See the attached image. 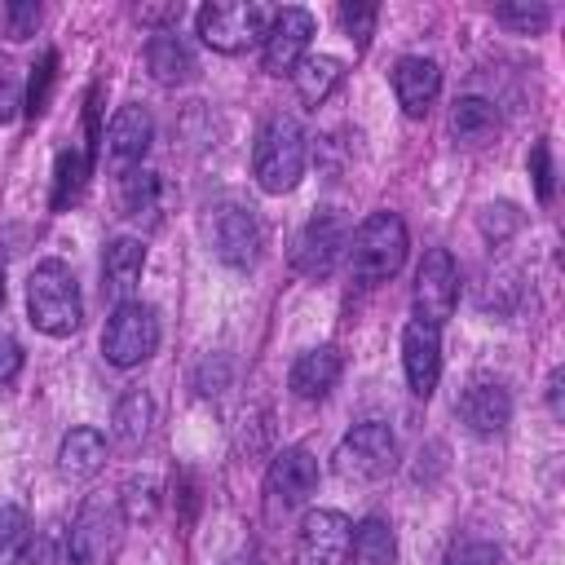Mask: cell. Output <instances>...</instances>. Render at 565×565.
I'll list each match as a JSON object with an SVG mask.
<instances>
[{
	"label": "cell",
	"mask_w": 565,
	"mask_h": 565,
	"mask_svg": "<svg viewBox=\"0 0 565 565\" xmlns=\"http://www.w3.org/2000/svg\"><path fill=\"white\" fill-rule=\"evenodd\" d=\"M349 269L358 282L375 287L388 282L402 260H406V225L397 212H371L353 234H349Z\"/></svg>",
	"instance_id": "obj_2"
},
{
	"label": "cell",
	"mask_w": 565,
	"mask_h": 565,
	"mask_svg": "<svg viewBox=\"0 0 565 565\" xmlns=\"http://www.w3.org/2000/svg\"><path fill=\"white\" fill-rule=\"evenodd\" d=\"M265 486H269V494H274L282 508L305 503V499L313 494V486H318V459H313L305 446H282V450L274 455L269 472H265Z\"/></svg>",
	"instance_id": "obj_14"
},
{
	"label": "cell",
	"mask_w": 565,
	"mask_h": 565,
	"mask_svg": "<svg viewBox=\"0 0 565 565\" xmlns=\"http://www.w3.org/2000/svg\"><path fill=\"white\" fill-rule=\"evenodd\" d=\"M393 463H397V437L380 419L353 424L335 446V472L344 481H380L393 472Z\"/></svg>",
	"instance_id": "obj_5"
},
{
	"label": "cell",
	"mask_w": 565,
	"mask_h": 565,
	"mask_svg": "<svg viewBox=\"0 0 565 565\" xmlns=\"http://www.w3.org/2000/svg\"><path fill=\"white\" fill-rule=\"evenodd\" d=\"M340 75H344V66L335 62V57H327V53H318V57H300V66L291 71V84H296V93H300V102H309V106H318V102H327V93L340 84Z\"/></svg>",
	"instance_id": "obj_26"
},
{
	"label": "cell",
	"mask_w": 565,
	"mask_h": 565,
	"mask_svg": "<svg viewBox=\"0 0 565 565\" xmlns=\"http://www.w3.org/2000/svg\"><path fill=\"white\" fill-rule=\"evenodd\" d=\"M119 530H124V516L115 503H84V512L75 516L71 525V539H66V556L71 565H106L119 547Z\"/></svg>",
	"instance_id": "obj_10"
},
{
	"label": "cell",
	"mask_w": 565,
	"mask_h": 565,
	"mask_svg": "<svg viewBox=\"0 0 565 565\" xmlns=\"http://www.w3.org/2000/svg\"><path fill=\"white\" fill-rule=\"evenodd\" d=\"M344 252H349V221L340 212H313L291 243V269L300 278L322 282V278H331V269L340 265Z\"/></svg>",
	"instance_id": "obj_6"
},
{
	"label": "cell",
	"mask_w": 565,
	"mask_h": 565,
	"mask_svg": "<svg viewBox=\"0 0 565 565\" xmlns=\"http://www.w3.org/2000/svg\"><path fill=\"white\" fill-rule=\"evenodd\" d=\"M119 203H124V212H128L132 221L154 225V221L163 216V207H168V181H163L159 172H150V168H132V172H124Z\"/></svg>",
	"instance_id": "obj_20"
},
{
	"label": "cell",
	"mask_w": 565,
	"mask_h": 565,
	"mask_svg": "<svg viewBox=\"0 0 565 565\" xmlns=\"http://www.w3.org/2000/svg\"><path fill=\"white\" fill-rule=\"evenodd\" d=\"M349 552L358 565H393L397 556V543H393V525L380 521V516H366L353 525V539H349Z\"/></svg>",
	"instance_id": "obj_27"
},
{
	"label": "cell",
	"mask_w": 565,
	"mask_h": 565,
	"mask_svg": "<svg viewBox=\"0 0 565 565\" xmlns=\"http://www.w3.org/2000/svg\"><path fill=\"white\" fill-rule=\"evenodd\" d=\"M31 543V516L18 503H0V565H18Z\"/></svg>",
	"instance_id": "obj_28"
},
{
	"label": "cell",
	"mask_w": 565,
	"mask_h": 565,
	"mask_svg": "<svg viewBox=\"0 0 565 565\" xmlns=\"http://www.w3.org/2000/svg\"><path fill=\"white\" fill-rule=\"evenodd\" d=\"M141 269H146V247L141 238H110L106 252H102V287L106 296H115L119 305L132 296V287L141 282Z\"/></svg>",
	"instance_id": "obj_19"
},
{
	"label": "cell",
	"mask_w": 565,
	"mask_h": 565,
	"mask_svg": "<svg viewBox=\"0 0 565 565\" xmlns=\"http://www.w3.org/2000/svg\"><path fill=\"white\" fill-rule=\"evenodd\" d=\"M305 159H309V146H305V132L291 115H274L260 137H256V150H252V177L265 194H287L296 190V181L305 177Z\"/></svg>",
	"instance_id": "obj_1"
},
{
	"label": "cell",
	"mask_w": 565,
	"mask_h": 565,
	"mask_svg": "<svg viewBox=\"0 0 565 565\" xmlns=\"http://www.w3.org/2000/svg\"><path fill=\"white\" fill-rule=\"evenodd\" d=\"M561 384H565V371H552V380H547V402H552V415H556V419L565 415V406H561Z\"/></svg>",
	"instance_id": "obj_39"
},
{
	"label": "cell",
	"mask_w": 565,
	"mask_h": 565,
	"mask_svg": "<svg viewBox=\"0 0 565 565\" xmlns=\"http://www.w3.org/2000/svg\"><path fill=\"white\" fill-rule=\"evenodd\" d=\"M455 300H459V265H455V256L446 247L424 252L419 274H415V318L428 322V327H441L455 313Z\"/></svg>",
	"instance_id": "obj_9"
},
{
	"label": "cell",
	"mask_w": 565,
	"mask_h": 565,
	"mask_svg": "<svg viewBox=\"0 0 565 565\" xmlns=\"http://www.w3.org/2000/svg\"><path fill=\"white\" fill-rule=\"evenodd\" d=\"M150 424H154V402H150V393L132 388V393H124V397L115 402V415H110V433H115V441H124V446H141L146 433H150Z\"/></svg>",
	"instance_id": "obj_25"
},
{
	"label": "cell",
	"mask_w": 565,
	"mask_h": 565,
	"mask_svg": "<svg viewBox=\"0 0 565 565\" xmlns=\"http://www.w3.org/2000/svg\"><path fill=\"white\" fill-rule=\"evenodd\" d=\"M340 375H344L340 353H335L331 344H318V349H305V353L291 362L287 384H291V393H296V397L318 402V397H327V393L340 384Z\"/></svg>",
	"instance_id": "obj_18"
},
{
	"label": "cell",
	"mask_w": 565,
	"mask_h": 565,
	"mask_svg": "<svg viewBox=\"0 0 565 565\" xmlns=\"http://www.w3.org/2000/svg\"><path fill=\"white\" fill-rule=\"evenodd\" d=\"M22 371V344L0 327V384H9Z\"/></svg>",
	"instance_id": "obj_37"
},
{
	"label": "cell",
	"mask_w": 565,
	"mask_h": 565,
	"mask_svg": "<svg viewBox=\"0 0 565 565\" xmlns=\"http://www.w3.org/2000/svg\"><path fill=\"white\" fill-rule=\"evenodd\" d=\"M88 177H93V154L88 150H62L53 163V199H49L53 212H66L84 194Z\"/></svg>",
	"instance_id": "obj_24"
},
{
	"label": "cell",
	"mask_w": 565,
	"mask_h": 565,
	"mask_svg": "<svg viewBox=\"0 0 565 565\" xmlns=\"http://www.w3.org/2000/svg\"><path fill=\"white\" fill-rule=\"evenodd\" d=\"M0 31H4V40H31L40 31V4H31V0L0 4Z\"/></svg>",
	"instance_id": "obj_30"
},
{
	"label": "cell",
	"mask_w": 565,
	"mask_h": 565,
	"mask_svg": "<svg viewBox=\"0 0 565 565\" xmlns=\"http://www.w3.org/2000/svg\"><path fill=\"white\" fill-rule=\"evenodd\" d=\"M53 66H57V53H44V57H40V66L31 71V84H26V102H22V110H26V115H40V110L49 106Z\"/></svg>",
	"instance_id": "obj_31"
},
{
	"label": "cell",
	"mask_w": 565,
	"mask_h": 565,
	"mask_svg": "<svg viewBox=\"0 0 565 565\" xmlns=\"http://www.w3.org/2000/svg\"><path fill=\"white\" fill-rule=\"evenodd\" d=\"M402 366H406V384L415 397H428L437 388V375H441V340H437V327L428 322H406L402 331Z\"/></svg>",
	"instance_id": "obj_13"
},
{
	"label": "cell",
	"mask_w": 565,
	"mask_h": 565,
	"mask_svg": "<svg viewBox=\"0 0 565 565\" xmlns=\"http://www.w3.org/2000/svg\"><path fill=\"white\" fill-rule=\"evenodd\" d=\"M450 132H455V141H463V146H486V141H494V132H499V110H494V102H486V97H459L455 110H450Z\"/></svg>",
	"instance_id": "obj_23"
},
{
	"label": "cell",
	"mask_w": 565,
	"mask_h": 565,
	"mask_svg": "<svg viewBox=\"0 0 565 565\" xmlns=\"http://www.w3.org/2000/svg\"><path fill=\"white\" fill-rule=\"evenodd\" d=\"M137 22H146V26H172V22H181V4H141L137 9Z\"/></svg>",
	"instance_id": "obj_38"
},
{
	"label": "cell",
	"mask_w": 565,
	"mask_h": 565,
	"mask_svg": "<svg viewBox=\"0 0 565 565\" xmlns=\"http://www.w3.org/2000/svg\"><path fill=\"white\" fill-rule=\"evenodd\" d=\"M313 40V13L300 4H287L269 18V31L260 40V62L269 75H291Z\"/></svg>",
	"instance_id": "obj_11"
},
{
	"label": "cell",
	"mask_w": 565,
	"mask_h": 565,
	"mask_svg": "<svg viewBox=\"0 0 565 565\" xmlns=\"http://www.w3.org/2000/svg\"><path fill=\"white\" fill-rule=\"evenodd\" d=\"M154 344H159V318H154V309L141 305V300L115 305V313H110V322H106V331H102V353H106V362H115V366H137V362H146V358L154 353Z\"/></svg>",
	"instance_id": "obj_7"
},
{
	"label": "cell",
	"mask_w": 565,
	"mask_h": 565,
	"mask_svg": "<svg viewBox=\"0 0 565 565\" xmlns=\"http://www.w3.org/2000/svg\"><path fill=\"white\" fill-rule=\"evenodd\" d=\"M393 93H397V106H402L411 119L428 115V106H433L437 93H441V66H437L433 57H402V62L393 66Z\"/></svg>",
	"instance_id": "obj_16"
},
{
	"label": "cell",
	"mask_w": 565,
	"mask_h": 565,
	"mask_svg": "<svg viewBox=\"0 0 565 565\" xmlns=\"http://www.w3.org/2000/svg\"><path fill=\"white\" fill-rule=\"evenodd\" d=\"M22 110V84L9 66H0V124H9Z\"/></svg>",
	"instance_id": "obj_36"
},
{
	"label": "cell",
	"mask_w": 565,
	"mask_h": 565,
	"mask_svg": "<svg viewBox=\"0 0 565 565\" xmlns=\"http://www.w3.org/2000/svg\"><path fill=\"white\" fill-rule=\"evenodd\" d=\"M494 22H503L508 31H521V35H534V31H543L547 22H552V9L547 4H530V0H512V4H499L494 9Z\"/></svg>",
	"instance_id": "obj_29"
},
{
	"label": "cell",
	"mask_w": 565,
	"mask_h": 565,
	"mask_svg": "<svg viewBox=\"0 0 565 565\" xmlns=\"http://www.w3.org/2000/svg\"><path fill=\"white\" fill-rule=\"evenodd\" d=\"M269 9L265 4H243V0H216V4H203L199 9V35H203V44L207 49H216V53H243V49H252V44H260L265 40V31H269Z\"/></svg>",
	"instance_id": "obj_4"
},
{
	"label": "cell",
	"mask_w": 565,
	"mask_h": 565,
	"mask_svg": "<svg viewBox=\"0 0 565 565\" xmlns=\"http://www.w3.org/2000/svg\"><path fill=\"white\" fill-rule=\"evenodd\" d=\"M0 309H4V265H0Z\"/></svg>",
	"instance_id": "obj_40"
},
{
	"label": "cell",
	"mask_w": 565,
	"mask_h": 565,
	"mask_svg": "<svg viewBox=\"0 0 565 565\" xmlns=\"http://www.w3.org/2000/svg\"><path fill=\"white\" fill-rule=\"evenodd\" d=\"M446 565H499V547L486 539H459L446 552Z\"/></svg>",
	"instance_id": "obj_32"
},
{
	"label": "cell",
	"mask_w": 565,
	"mask_h": 565,
	"mask_svg": "<svg viewBox=\"0 0 565 565\" xmlns=\"http://www.w3.org/2000/svg\"><path fill=\"white\" fill-rule=\"evenodd\" d=\"M146 66H150V75H154L159 84H168V88L185 84V79L199 71L190 44H185L181 35H172V31H154V35H150V44H146Z\"/></svg>",
	"instance_id": "obj_21"
},
{
	"label": "cell",
	"mask_w": 565,
	"mask_h": 565,
	"mask_svg": "<svg viewBox=\"0 0 565 565\" xmlns=\"http://www.w3.org/2000/svg\"><path fill=\"white\" fill-rule=\"evenodd\" d=\"M375 18H380L375 4H340V26H344L349 40H358V44H366V35L375 31Z\"/></svg>",
	"instance_id": "obj_33"
},
{
	"label": "cell",
	"mask_w": 565,
	"mask_h": 565,
	"mask_svg": "<svg viewBox=\"0 0 565 565\" xmlns=\"http://www.w3.org/2000/svg\"><path fill=\"white\" fill-rule=\"evenodd\" d=\"M150 141H154V119H150V110H146V106H119L115 119H110V128H106V150H110V159H115L119 168L141 163V154L150 150Z\"/></svg>",
	"instance_id": "obj_17"
},
{
	"label": "cell",
	"mask_w": 565,
	"mask_h": 565,
	"mask_svg": "<svg viewBox=\"0 0 565 565\" xmlns=\"http://www.w3.org/2000/svg\"><path fill=\"white\" fill-rule=\"evenodd\" d=\"M353 539V521L335 508H313L300 521V565H344Z\"/></svg>",
	"instance_id": "obj_12"
},
{
	"label": "cell",
	"mask_w": 565,
	"mask_h": 565,
	"mask_svg": "<svg viewBox=\"0 0 565 565\" xmlns=\"http://www.w3.org/2000/svg\"><path fill=\"white\" fill-rule=\"evenodd\" d=\"M521 225V212L512 207V203H490L486 212H481V230L490 234V238H503V234H512Z\"/></svg>",
	"instance_id": "obj_34"
},
{
	"label": "cell",
	"mask_w": 565,
	"mask_h": 565,
	"mask_svg": "<svg viewBox=\"0 0 565 565\" xmlns=\"http://www.w3.org/2000/svg\"><path fill=\"white\" fill-rule=\"evenodd\" d=\"M530 177H534V185H539V199L547 203V199H552V146H547V141H539V146L530 150Z\"/></svg>",
	"instance_id": "obj_35"
},
{
	"label": "cell",
	"mask_w": 565,
	"mask_h": 565,
	"mask_svg": "<svg viewBox=\"0 0 565 565\" xmlns=\"http://www.w3.org/2000/svg\"><path fill=\"white\" fill-rule=\"evenodd\" d=\"M102 463H106V437H102L97 428H71V433L62 437V446H57V468H62V477L84 481V477L102 472Z\"/></svg>",
	"instance_id": "obj_22"
},
{
	"label": "cell",
	"mask_w": 565,
	"mask_h": 565,
	"mask_svg": "<svg viewBox=\"0 0 565 565\" xmlns=\"http://www.w3.org/2000/svg\"><path fill=\"white\" fill-rule=\"evenodd\" d=\"M203 230H207L212 252H216L225 265H234V269H247V265L260 256V238H265V234H260L256 212L243 207V203H216V207H207Z\"/></svg>",
	"instance_id": "obj_8"
},
{
	"label": "cell",
	"mask_w": 565,
	"mask_h": 565,
	"mask_svg": "<svg viewBox=\"0 0 565 565\" xmlns=\"http://www.w3.org/2000/svg\"><path fill=\"white\" fill-rule=\"evenodd\" d=\"M459 419H463L477 437H494V433H503L508 419H512V397H508V388L494 384V380H477V384H468L463 397H459Z\"/></svg>",
	"instance_id": "obj_15"
},
{
	"label": "cell",
	"mask_w": 565,
	"mask_h": 565,
	"mask_svg": "<svg viewBox=\"0 0 565 565\" xmlns=\"http://www.w3.org/2000/svg\"><path fill=\"white\" fill-rule=\"evenodd\" d=\"M26 313L44 335H71L84 318L79 282L62 260H40L26 278Z\"/></svg>",
	"instance_id": "obj_3"
}]
</instances>
